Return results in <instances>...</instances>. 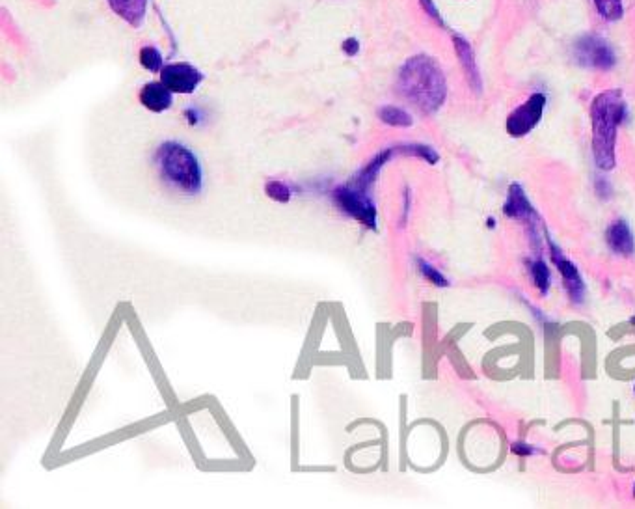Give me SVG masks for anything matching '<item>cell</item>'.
I'll return each mask as SVG.
<instances>
[{"label": "cell", "instance_id": "obj_7", "mask_svg": "<svg viewBox=\"0 0 635 509\" xmlns=\"http://www.w3.org/2000/svg\"><path fill=\"white\" fill-rule=\"evenodd\" d=\"M202 81V71L189 64H170L161 71V83L174 94H192Z\"/></svg>", "mask_w": 635, "mask_h": 509}, {"label": "cell", "instance_id": "obj_21", "mask_svg": "<svg viewBox=\"0 0 635 509\" xmlns=\"http://www.w3.org/2000/svg\"><path fill=\"white\" fill-rule=\"evenodd\" d=\"M419 2H421V8H423L427 14L431 15L438 25H442V27H444V19H442L440 12L436 10L433 0H419Z\"/></svg>", "mask_w": 635, "mask_h": 509}, {"label": "cell", "instance_id": "obj_19", "mask_svg": "<svg viewBox=\"0 0 635 509\" xmlns=\"http://www.w3.org/2000/svg\"><path fill=\"white\" fill-rule=\"evenodd\" d=\"M418 263L421 275L425 276L429 282H433L434 286H438V288H447V286H449L446 276L442 275L440 271H436L433 265H429V263L423 262V260H419Z\"/></svg>", "mask_w": 635, "mask_h": 509}, {"label": "cell", "instance_id": "obj_20", "mask_svg": "<svg viewBox=\"0 0 635 509\" xmlns=\"http://www.w3.org/2000/svg\"><path fill=\"white\" fill-rule=\"evenodd\" d=\"M267 194L276 202H289V198H291L289 187L282 181H272L271 185H267Z\"/></svg>", "mask_w": 635, "mask_h": 509}, {"label": "cell", "instance_id": "obj_2", "mask_svg": "<svg viewBox=\"0 0 635 509\" xmlns=\"http://www.w3.org/2000/svg\"><path fill=\"white\" fill-rule=\"evenodd\" d=\"M626 118V101L621 90L602 92L591 103V122H593V152L598 168L611 170L617 148V129Z\"/></svg>", "mask_w": 635, "mask_h": 509}, {"label": "cell", "instance_id": "obj_5", "mask_svg": "<svg viewBox=\"0 0 635 509\" xmlns=\"http://www.w3.org/2000/svg\"><path fill=\"white\" fill-rule=\"evenodd\" d=\"M334 200L343 211H347L356 221L362 222L369 228H375L377 222V211L371 198L362 189H352V187H339L334 191Z\"/></svg>", "mask_w": 635, "mask_h": 509}, {"label": "cell", "instance_id": "obj_16", "mask_svg": "<svg viewBox=\"0 0 635 509\" xmlns=\"http://www.w3.org/2000/svg\"><path fill=\"white\" fill-rule=\"evenodd\" d=\"M529 269H531V276H533L535 286L539 288L541 293H548V288H550V271H548L546 263L542 262V260H537V262H533L529 265Z\"/></svg>", "mask_w": 635, "mask_h": 509}, {"label": "cell", "instance_id": "obj_6", "mask_svg": "<svg viewBox=\"0 0 635 509\" xmlns=\"http://www.w3.org/2000/svg\"><path fill=\"white\" fill-rule=\"evenodd\" d=\"M546 107V96L544 94H533L522 103L518 109H514L507 118V133L511 137H524L529 131H533L537 124L541 122L542 114Z\"/></svg>", "mask_w": 635, "mask_h": 509}, {"label": "cell", "instance_id": "obj_9", "mask_svg": "<svg viewBox=\"0 0 635 509\" xmlns=\"http://www.w3.org/2000/svg\"><path fill=\"white\" fill-rule=\"evenodd\" d=\"M503 211H505V215L509 219H514V221H524L529 222V224L537 222L535 209L531 206V202L527 200L524 189L520 185H516V183L509 187V194H507V202H505Z\"/></svg>", "mask_w": 635, "mask_h": 509}, {"label": "cell", "instance_id": "obj_13", "mask_svg": "<svg viewBox=\"0 0 635 509\" xmlns=\"http://www.w3.org/2000/svg\"><path fill=\"white\" fill-rule=\"evenodd\" d=\"M109 4L114 14L120 15L123 21L133 27H140L146 17L148 0H109Z\"/></svg>", "mask_w": 635, "mask_h": 509}, {"label": "cell", "instance_id": "obj_4", "mask_svg": "<svg viewBox=\"0 0 635 509\" xmlns=\"http://www.w3.org/2000/svg\"><path fill=\"white\" fill-rule=\"evenodd\" d=\"M574 53L581 66L591 69H611L615 66L617 58L606 40L595 34H587L580 38L574 45Z\"/></svg>", "mask_w": 635, "mask_h": 509}, {"label": "cell", "instance_id": "obj_23", "mask_svg": "<svg viewBox=\"0 0 635 509\" xmlns=\"http://www.w3.org/2000/svg\"><path fill=\"white\" fill-rule=\"evenodd\" d=\"M345 51H347L349 55H354V53L358 51V42H356V40H349V42H345Z\"/></svg>", "mask_w": 635, "mask_h": 509}, {"label": "cell", "instance_id": "obj_17", "mask_svg": "<svg viewBox=\"0 0 635 509\" xmlns=\"http://www.w3.org/2000/svg\"><path fill=\"white\" fill-rule=\"evenodd\" d=\"M140 62L148 71H163V56L155 47H144L140 53Z\"/></svg>", "mask_w": 635, "mask_h": 509}, {"label": "cell", "instance_id": "obj_14", "mask_svg": "<svg viewBox=\"0 0 635 509\" xmlns=\"http://www.w3.org/2000/svg\"><path fill=\"white\" fill-rule=\"evenodd\" d=\"M379 118L384 124L393 125V127H410L412 125L410 114L399 107H382L379 111Z\"/></svg>", "mask_w": 635, "mask_h": 509}, {"label": "cell", "instance_id": "obj_11", "mask_svg": "<svg viewBox=\"0 0 635 509\" xmlns=\"http://www.w3.org/2000/svg\"><path fill=\"white\" fill-rule=\"evenodd\" d=\"M174 92L163 83H149L140 92V103L151 112L168 111L174 103Z\"/></svg>", "mask_w": 635, "mask_h": 509}, {"label": "cell", "instance_id": "obj_8", "mask_svg": "<svg viewBox=\"0 0 635 509\" xmlns=\"http://www.w3.org/2000/svg\"><path fill=\"white\" fill-rule=\"evenodd\" d=\"M548 245H550V254H552V260H554L559 273L563 276V282H565V288H567L568 295L572 301L581 303L583 301V293H585V284L581 280L580 271L576 269V265L567 260L563 256V252L559 248L555 247L554 241L548 239Z\"/></svg>", "mask_w": 635, "mask_h": 509}, {"label": "cell", "instance_id": "obj_22", "mask_svg": "<svg viewBox=\"0 0 635 509\" xmlns=\"http://www.w3.org/2000/svg\"><path fill=\"white\" fill-rule=\"evenodd\" d=\"M513 452L516 455L537 454V450H535V448H531V446H527V444H522V442H516V444H513Z\"/></svg>", "mask_w": 635, "mask_h": 509}, {"label": "cell", "instance_id": "obj_1", "mask_svg": "<svg viewBox=\"0 0 635 509\" xmlns=\"http://www.w3.org/2000/svg\"><path fill=\"white\" fill-rule=\"evenodd\" d=\"M399 92L425 114L438 111L447 97L444 71L431 56L418 55L406 60L399 71Z\"/></svg>", "mask_w": 635, "mask_h": 509}, {"label": "cell", "instance_id": "obj_3", "mask_svg": "<svg viewBox=\"0 0 635 509\" xmlns=\"http://www.w3.org/2000/svg\"><path fill=\"white\" fill-rule=\"evenodd\" d=\"M157 170L164 183L176 193L194 196L202 193L203 170L198 157L179 142H164L155 155Z\"/></svg>", "mask_w": 635, "mask_h": 509}, {"label": "cell", "instance_id": "obj_12", "mask_svg": "<svg viewBox=\"0 0 635 509\" xmlns=\"http://www.w3.org/2000/svg\"><path fill=\"white\" fill-rule=\"evenodd\" d=\"M608 245L615 254L632 256L635 252L634 237L624 221L613 222L608 228Z\"/></svg>", "mask_w": 635, "mask_h": 509}, {"label": "cell", "instance_id": "obj_10", "mask_svg": "<svg viewBox=\"0 0 635 509\" xmlns=\"http://www.w3.org/2000/svg\"><path fill=\"white\" fill-rule=\"evenodd\" d=\"M453 45H455V51H457L462 69L466 73L468 83L479 94L481 88H483V79H481V73H479L477 62H475L472 45L466 42L464 38H460V36H453Z\"/></svg>", "mask_w": 635, "mask_h": 509}, {"label": "cell", "instance_id": "obj_18", "mask_svg": "<svg viewBox=\"0 0 635 509\" xmlns=\"http://www.w3.org/2000/svg\"><path fill=\"white\" fill-rule=\"evenodd\" d=\"M403 152L408 155H414L419 159H425L429 165H434L438 161V153L434 152L433 148L429 146H419V144H412V146H401Z\"/></svg>", "mask_w": 635, "mask_h": 509}, {"label": "cell", "instance_id": "obj_15", "mask_svg": "<svg viewBox=\"0 0 635 509\" xmlns=\"http://www.w3.org/2000/svg\"><path fill=\"white\" fill-rule=\"evenodd\" d=\"M596 10L606 21H617L624 15L622 0H595Z\"/></svg>", "mask_w": 635, "mask_h": 509}]
</instances>
